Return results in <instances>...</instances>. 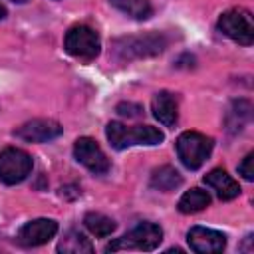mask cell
I'll use <instances>...</instances> for the list:
<instances>
[{"instance_id":"cell-1","label":"cell","mask_w":254,"mask_h":254,"mask_svg":"<svg viewBox=\"0 0 254 254\" xmlns=\"http://www.w3.org/2000/svg\"><path fill=\"white\" fill-rule=\"evenodd\" d=\"M167 48V38L159 32H147L137 36H123L113 40L111 56L117 62H131L141 58H151L161 54Z\"/></svg>"},{"instance_id":"cell-2","label":"cell","mask_w":254,"mask_h":254,"mask_svg":"<svg viewBox=\"0 0 254 254\" xmlns=\"http://www.w3.org/2000/svg\"><path fill=\"white\" fill-rule=\"evenodd\" d=\"M107 141L113 149L121 151L133 145H159L165 135L151 125H135V127H125L119 121H109L105 127Z\"/></svg>"},{"instance_id":"cell-3","label":"cell","mask_w":254,"mask_h":254,"mask_svg":"<svg viewBox=\"0 0 254 254\" xmlns=\"http://www.w3.org/2000/svg\"><path fill=\"white\" fill-rule=\"evenodd\" d=\"M163 240V230L155 222H139L135 228H131L121 238H115L105 246V252H117V250H155Z\"/></svg>"},{"instance_id":"cell-4","label":"cell","mask_w":254,"mask_h":254,"mask_svg":"<svg viewBox=\"0 0 254 254\" xmlns=\"http://www.w3.org/2000/svg\"><path fill=\"white\" fill-rule=\"evenodd\" d=\"M212 139L202 135V133H196V131H185L179 135L175 147H177V155L181 159V163L194 171L198 167H202V163L208 159L210 151H212Z\"/></svg>"},{"instance_id":"cell-5","label":"cell","mask_w":254,"mask_h":254,"mask_svg":"<svg viewBox=\"0 0 254 254\" xmlns=\"http://www.w3.org/2000/svg\"><path fill=\"white\" fill-rule=\"evenodd\" d=\"M218 30L228 36L230 40L242 44V46H250L254 42V22H252V14L244 8H234L224 12L218 18Z\"/></svg>"},{"instance_id":"cell-6","label":"cell","mask_w":254,"mask_h":254,"mask_svg":"<svg viewBox=\"0 0 254 254\" xmlns=\"http://www.w3.org/2000/svg\"><path fill=\"white\" fill-rule=\"evenodd\" d=\"M64 48L73 58L93 60L101 50V42H99V36H97V32L93 28H89V26H73V28L67 30V34L64 38Z\"/></svg>"},{"instance_id":"cell-7","label":"cell","mask_w":254,"mask_h":254,"mask_svg":"<svg viewBox=\"0 0 254 254\" xmlns=\"http://www.w3.org/2000/svg\"><path fill=\"white\" fill-rule=\"evenodd\" d=\"M34 161L32 157L16 147H6L0 151V181L6 185L22 183L32 173Z\"/></svg>"},{"instance_id":"cell-8","label":"cell","mask_w":254,"mask_h":254,"mask_svg":"<svg viewBox=\"0 0 254 254\" xmlns=\"http://www.w3.org/2000/svg\"><path fill=\"white\" fill-rule=\"evenodd\" d=\"M73 155L83 167H87L95 175H103L109 171V159L91 137H79L73 145Z\"/></svg>"},{"instance_id":"cell-9","label":"cell","mask_w":254,"mask_h":254,"mask_svg":"<svg viewBox=\"0 0 254 254\" xmlns=\"http://www.w3.org/2000/svg\"><path fill=\"white\" fill-rule=\"evenodd\" d=\"M64 127L54 119H32L24 125H20L14 135L28 143H48L56 137H60Z\"/></svg>"},{"instance_id":"cell-10","label":"cell","mask_w":254,"mask_h":254,"mask_svg":"<svg viewBox=\"0 0 254 254\" xmlns=\"http://www.w3.org/2000/svg\"><path fill=\"white\" fill-rule=\"evenodd\" d=\"M187 242L189 246L198 252V254H216L222 252L226 246V236L214 228L206 226H192L187 232Z\"/></svg>"},{"instance_id":"cell-11","label":"cell","mask_w":254,"mask_h":254,"mask_svg":"<svg viewBox=\"0 0 254 254\" xmlns=\"http://www.w3.org/2000/svg\"><path fill=\"white\" fill-rule=\"evenodd\" d=\"M58 232V222L52 218H36L26 222L18 232V242L22 246H42L52 240Z\"/></svg>"},{"instance_id":"cell-12","label":"cell","mask_w":254,"mask_h":254,"mask_svg":"<svg viewBox=\"0 0 254 254\" xmlns=\"http://www.w3.org/2000/svg\"><path fill=\"white\" fill-rule=\"evenodd\" d=\"M204 183L216 192L220 200H232L240 194L238 183L224 169H212L208 175H204Z\"/></svg>"},{"instance_id":"cell-13","label":"cell","mask_w":254,"mask_h":254,"mask_svg":"<svg viewBox=\"0 0 254 254\" xmlns=\"http://www.w3.org/2000/svg\"><path fill=\"white\" fill-rule=\"evenodd\" d=\"M151 109H153L155 119H159V123H163L165 127H175V123L179 119V107H177V99L173 97V93L159 91L153 97Z\"/></svg>"},{"instance_id":"cell-14","label":"cell","mask_w":254,"mask_h":254,"mask_svg":"<svg viewBox=\"0 0 254 254\" xmlns=\"http://www.w3.org/2000/svg\"><path fill=\"white\" fill-rule=\"evenodd\" d=\"M208 204H210V194L206 190H202V189H190V190H187L179 198L177 208L183 214H194V212L204 210Z\"/></svg>"},{"instance_id":"cell-15","label":"cell","mask_w":254,"mask_h":254,"mask_svg":"<svg viewBox=\"0 0 254 254\" xmlns=\"http://www.w3.org/2000/svg\"><path fill=\"white\" fill-rule=\"evenodd\" d=\"M183 183V177L177 169L165 165V167H159L157 171H153L151 175V187L157 189V190H163V192H169V190H175L177 187H181Z\"/></svg>"},{"instance_id":"cell-16","label":"cell","mask_w":254,"mask_h":254,"mask_svg":"<svg viewBox=\"0 0 254 254\" xmlns=\"http://www.w3.org/2000/svg\"><path fill=\"white\" fill-rule=\"evenodd\" d=\"M58 252H64V254H91V252H93V244H91L89 238H85L81 232L69 230V232L60 240Z\"/></svg>"},{"instance_id":"cell-17","label":"cell","mask_w":254,"mask_h":254,"mask_svg":"<svg viewBox=\"0 0 254 254\" xmlns=\"http://www.w3.org/2000/svg\"><path fill=\"white\" fill-rule=\"evenodd\" d=\"M111 6L121 10L123 14L135 18V20H147L153 14V6L149 0H109Z\"/></svg>"},{"instance_id":"cell-18","label":"cell","mask_w":254,"mask_h":254,"mask_svg":"<svg viewBox=\"0 0 254 254\" xmlns=\"http://www.w3.org/2000/svg\"><path fill=\"white\" fill-rule=\"evenodd\" d=\"M83 224L91 234L101 236V238L109 236L115 230V220L105 216V214H101V212H87L85 218H83Z\"/></svg>"},{"instance_id":"cell-19","label":"cell","mask_w":254,"mask_h":254,"mask_svg":"<svg viewBox=\"0 0 254 254\" xmlns=\"http://www.w3.org/2000/svg\"><path fill=\"white\" fill-rule=\"evenodd\" d=\"M115 111L123 117H141L143 115V105L133 103V101H121V103H117Z\"/></svg>"},{"instance_id":"cell-20","label":"cell","mask_w":254,"mask_h":254,"mask_svg":"<svg viewBox=\"0 0 254 254\" xmlns=\"http://www.w3.org/2000/svg\"><path fill=\"white\" fill-rule=\"evenodd\" d=\"M238 173H240L246 181H254V155H252V153H248V155L242 159V163L238 165Z\"/></svg>"},{"instance_id":"cell-21","label":"cell","mask_w":254,"mask_h":254,"mask_svg":"<svg viewBox=\"0 0 254 254\" xmlns=\"http://www.w3.org/2000/svg\"><path fill=\"white\" fill-rule=\"evenodd\" d=\"M2 18H6V8L0 4V20H2Z\"/></svg>"},{"instance_id":"cell-22","label":"cell","mask_w":254,"mask_h":254,"mask_svg":"<svg viewBox=\"0 0 254 254\" xmlns=\"http://www.w3.org/2000/svg\"><path fill=\"white\" fill-rule=\"evenodd\" d=\"M12 2H18V4H24V2H28V0H12Z\"/></svg>"}]
</instances>
